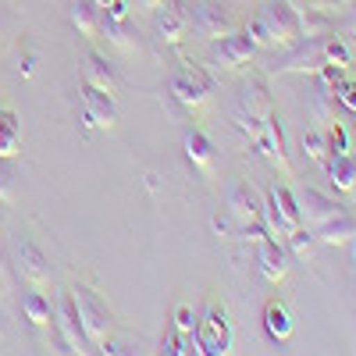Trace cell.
Listing matches in <instances>:
<instances>
[{
    "instance_id": "6",
    "label": "cell",
    "mask_w": 356,
    "mask_h": 356,
    "mask_svg": "<svg viewBox=\"0 0 356 356\" xmlns=\"http://www.w3.org/2000/svg\"><path fill=\"white\" fill-rule=\"evenodd\" d=\"M321 68H328V61H324V36L300 40L296 47H289L282 61L271 65V72H278V75H317Z\"/></svg>"
},
{
    "instance_id": "36",
    "label": "cell",
    "mask_w": 356,
    "mask_h": 356,
    "mask_svg": "<svg viewBox=\"0 0 356 356\" xmlns=\"http://www.w3.org/2000/svg\"><path fill=\"white\" fill-rule=\"evenodd\" d=\"M161 4H164V0H129V8H136L139 15H154Z\"/></svg>"
},
{
    "instance_id": "3",
    "label": "cell",
    "mask_w": 356,
    "mask_h": 356,
    "mask_svg": "<svg viewBox=\"0 0 356 356\" xmlns=\"http://www.w3.org/2000/svg\"><path fill=\"white\" fill-rule=\"evenodd\" d=\"M72 303H75V314H79V324H82V335H86L89 349H100L107 342V324H111V314H107L104 300L89 285H75Z\"/></svg>"
},
{
    "instance_id": "13",
    "label": "cell",
    "mask_w": 356,
    "mask_h": 356,
    "mask_svg": "<svg viewBox=\"0 0 356 356\" xmlns=\"http://www.w3.org/2000/svg\"><path fill=\"white\" fill-rule=\"evenodd\" d=\"M289 250H285V243H275V239H264L260 243V250H257V267H260V275L271 282V285H278V282H285L289 278Z\"/></svg>"
},
{
    "instance_id": "41",
    "label": "cell",
    "mask_w": 356,
    "mask_h": 356,
    "mask_svg": "<svg viewBox=\"0 0 356 356\" xmlns=\"http://www.w3.org/2000/svg\"><path fill=\"white\" fill-rule=\"evenodd\" d=\"M0 342H4V328H0Z\"/></svg>"
},
{
    "instance_id": "28",
    "label": "cell",
    "mask_w": 356,
    "mask_h": 356,
    "mask_svg": "<svg viewBox=\"0 0 356 356\" xmlns=\"http://www.w3.org/2000/svg\"><path fill=\"white\" fill-rule=\"evenodd\" d=\"M335 100H339L349 114H356V79L339 75V82H335Z\"/></svg>"
},
{
    "instance_id": "5",
    "label": "cell",
    "mask_w": 356,
    "mask_h": 356,
    "mask_svg": "<svg viewBox=\"0 0 356 356\" xmlns=\"http://www.w3.org/2000/svg\"><path fill=\"white\" fill-rule=\"evenodd\" d=\"M11 260H15V271L25 285L43 289V292L50 289V260L33 239H15L11 243Z\"/></svg>"
},
{
    "instance_id": "26",
    "label": "cell",
    "mask_w": 356,
    "mask_h": 356,
    "mask_svg": "<svg viewBox=\"0 0 356 356\" xmlns=\"http://www.w3.org/2000/svg\"><path fill=\"white\" fill-rule=\"evenodd\" d=\"M317 246H321V243H317V235H314V228H307V225H300V228H296L289 239H285L289 257H300V260H310Z\"/></svg>"
},
{
    "instance_id": "37",
    "label": "cell",
    "mask_w": 356,
    "mask_h": 356,
    "mask_svg": "<svg viewBox=\"0 0 356 356\" xmlns=\"http://www.w3.org/2000/svg\"><path fill=\"white\" fill-rule=\"evenodd\" d=\"M8 289V257H4V246H0V292Z\"/></svg>"
},
{
    "instance_id": "20",
    "label": "cell",
    "mask_w": 356,
    "mask_h": 356,
    "mask_svg": "<svg viewBox=\"0 0 356 356\" xmlns=\"http://www.w3.org/2000/svg\"><path fill=\"white\" fill-rule=\"evenodd\" d=\"M100 33L107 36V43L122 54H136L139 50V36L132 33L129 18H100Z\"/></svg>"
},
{
    "instance_id": "15",
    "label": "cell",
    "mask_w": 356,
    "mask_h": 356,
    "mask_svg": "<svg viewBox=\"0 0 356 356\" xmlns=\"http://www.w3.org/2000/svg\"><path fill=\"white\" fill-rule=\"evenodd\" d=\"M57 332H61V342L68 346V353H89V342L82 335V324H79L72 296H65V300L57 303Z\"/></svg>"
},
{
    "instance_id": "35",
    "label": "cell",
    "mask_w": 356,
    "mask_h": 356,
    "mask_svg": "<svg viewBox=\"0 0 356 356\" xmlns=\"http://www.w3.org/2000/svg\"><path fill=\"white\" fill-rule=\"evenodd\" d=\"M132 8H129V0H114V4H107V18H129Z\"/></svg>"
},
{
    "instance_id": "12",
    "label": "cell",
    "mask_w": 356,
    "mask_h": 356,
    "mask_svg": "<svg viewBox=\"0 0 356 356\" xmlns=\"http://www.w3.org/2000/svg\"><path fill=\"white\" fill-rule=\"evenodd\" d=\"M154 18H157V33H161L164 43H182L193 29V15L182 0H164L154 11Z\"/></svg>"
},
{
    "instance_id": "2",
    "label": "cell",
    "mask_w": 356,
    "mask_h": 356,
    "mask_svg": "<svg viewBox=\"0 0 356 356\" xmlns=\"http://www.w3.org/2000/svg\"><path fill=\"white\" fill-rule=\"evenodd\" d=\"M257 18L267 29V40H271V50H289L303 40L300 33V8L292 0H267V4L257 11Z\"/></svg>"
},
{
    "instance_id": "33",
    "label": "cell",
    "mask_w": 356,
    "mask_h": 356,
    "mask_svg": "<svg viewBox=\"0 0 356 356\" xmlns=\"http://www.w3.org/2000/svg\"><path fill=\"white\" fill-rule=\"evenodd\" d=\"M0 129H8V132H22L18 114H15V111H8V107H0Z\"/></svg>"
},
{
    "instance_id": "4",
    "label": "cell",
    "mask_w": 356,
    "mask_h": 356,
    "mask_svg": "<svg viewBox=\"0 0 356 356\" xmlns=\"http://www.w3.org/2000/svg\"><path fill=\"white\" fill-rule=\"evenodd\" d=\"M186 68L182 72H175L171 75V97L182 104L186 111H193V114H203L207 111V104H211V89H214V79L207 75V72H200L196 65L189 68V61H182Z\"/></svg>"
},
{
    "instance_id": "32",
    "label": "cell",
    "mask_w": 356,
    "mask_h": 356,
    "mask_svg": "<svg viewBox=\"0 0 356 356\" xmlns=\"http://www.w3.org/2000/svg\"><path fill=\"white\" fill-rule=\"evenodd\" d=\"M349 4H356V0H314L310 8H317V11H324V15H332V11H346Z\"/></svg>"
},
{
    "instance_id": "16",
    "label": "cell",
    "mask_w": 356,
    "mask_h": 356,
    "mask_svg": "<svg viewBox=\"0 0 356 356\" xmlns=\"http://www.w3.org/2000/svg\"><path fill=\"white\" fill-rule=\"evenodd\" d=\"M264 332H267L271 342H289L292 339L296 321H292V310L282 300H267V307H264Z\"/></svg>"
},
{
    "instance_id": "22",
    "label": "cell",
    "mask_w": 356,
    "mask_h": 356,
    "mask_svg": "<svg viewBox=\"0 0 356 356\" xmlns=\"http://www.w3.org/2000/svg\"><path fill=\"white\" fill-rule=\"evenodd\" d=\"M68 18H72V25L79 29V36H86V40H97V36H100V15H97L93 0H72Z\"/></svg>"
},
{
    "instance_id": "38",
    "label": "cell",
    "mask_w": 356,
    "mask_h": 356,
    "mask_svg": "<svg viewBox=\"0 0 356 356\" xmlns=\"http://www.w3.org/2000/svg\"><path fill=\"white\" fill-rule=\"evenodd\" d=\"M214 232L221 235V239H235V235H232V228H228V221H221V218H214Z\"/></svg>"
},
{
    "instance_id": "10",
    "label": "cell",
    "mask_w": 356,
    "mask_h": 356,
    "mask_svg": "<svg viewBox=\"0 0 356 356\" xmlns=\"http://www.w3.org/2000/svg\"><path fill=\"white\" fill-rule=\"evenodd\" d=\"M82 122H86V129L111 132L118 125V104H114V97L86 82L82 86Z\"/></svg>"
},
{
    "instance_id": "14",
    "label": "cell",
    "mask_w": 356,
    "mask_h": 356,
    "mask_svg": "<svg viewBox=\"0 0 356 356\" xmlns=\"http://www.w3.org/2000/svg\"><path fill=\"white\" fill-rule=\"evenodd\" d=\"M296 200H300V218H303L307 228H321L324 221H332L335 214H342V207L332 196L317 193V189H307L303 196H296Z\"/></svg>"
},
{
    "instance_id": "18",
    "label": "cell",
    "mask_w": 356,
    "mask_h": 356,
    "mask_svg": "<svg viewBox=\"0 0 356 356\" xmlns=\"http://www.w3.org/2000/svg\"><path fill=\"white\" fill-rule=\"evenodd\" d=\"M314 235H317L321 246H349V243L356 239V218H349V214L342 211V214H335L332 221H324L321 228H314Z\"/></svg>"
},
{
    "instance_id": "31",
    "label": "cell",
    "mask_w": 356,
    "mask_h": 356,
    "mask_svg": "<svg viewBox=\"0 0 356 356\" xmlns=\"http://www.w3.org/2000/svg\"><path fill=\"white\" fill-rule=\"evenodd\" d=\"M11 200H15V178L4 164H0V203H11Z\"/></svg>"
},
{
    "instance_id": "21",
    "label": "cell",
    "mask_w": 356,
    "mask_h": 356,
    "mask_svg": "<svg viewBox=\"0 0 356 356\" xmlns=\"http://www.w3.org/2000/svg\"><path fill=\"white\" fill-rule=\"evenodd\" d=\"M86 82L104 89V93H111V97H118V72H114V65L107 61V57H100V54H89L86 57Z\"/></svg>"
},
{
    "instance_id": "34",
    "label": "cell",
    "mask_w": 356,
    "mask_h": 356,
    "mask_svg": "<svg viewBox=\"0 0 356 356\" xmlns=\"http://www.w3.org/2000/svg\"><path fill=\"white\" fill-rule=\"evenodd\" d=\"M339 33H342V36H356V4L346 8V18H342V25H339Z\"/></svg>"
},
{
    "instance_id": "29",
    "label": "cell",
    "mask_w": 356,
    "mask_h": 356,
    "mask_svg": "<svg viewBox=\"0 0 356 356\" xmlns=\"http://www.w3.org/2000/svg\"><path fill=\"white\" fill-rule=\"evenodd\" d=\"M18 150H22V132H8V129H0V161L18 157Z\"/></svg>"
},
{
    "instance_id": "19",
    "label": "cell",
    "mask_w": 356,
    "mask_h": 356,
    "mask_svg": "<svg viewBox=\"0 0 356 356\" xmlns=\"http://www.w3.org/2000/svg\"><path fill=\"white\" fill-rule=\"evenodd\" d=\"M186 157H189V164H193L196 171L211 175V171H214V157H218V150H214V143L207 139L200 129H193V132H186Z\"/></svg>"
},
{
    "instance_id": "17",
    "label": "cell",
    "mask_w": 356,
    "mask_h": 356,
    "mask_svg": "<svg viewBox=\"0 0 356 356\" xmlns=\"http://www.w3.org/2000/svg\"><path fill=\"white\" fill-rule=\"evenodd\" d=\"M257 150L271 161L275 168H282L285 175H289V157H285V139H282V125H278V118L271 114L267 118V125H264V132L257 136Z\"/></svg>"
},
{
    "instance_id": "27",
    "label": "cell",
    "mask_w": 356,
    "mask_h": 356,
    "mask_svg": "<svg viewBox=\"0 0 356 356\" xmlns=\"http://www.w3.org/2000/svg\"><path fill=\"white\" fill-rule=\"evenodd\" d=\"M300 146H303V157H310V161H317V164L328 161V139H324V129L303 132V136H300Z\"/></svg>"
},
{
    "instance_id": "25",
    "label": "cell",
    "mask_w": 356,
    "mask_h": 356,
    "mask_svg": "<svg viewBox=\"0 0 356 356\" xmlns=\"http://www.w3.org/2000/svg\"><path fill=\"white\" fill-rule=\"evenodd\" d=\"M22 310H25V317L36 324V328H47L50 324V300H47V292L43 289H33L22 300Z\"/></svg>"
},
{
    "instance_id": "40",
    "label": "cell",
    "mask_w": 356,
    "mask_h": 356,
    "mask_svg": "<svg viewBox=\"0 0 356 356\" xmlns=\"http://www.w3.org/2000/svg\"><path fill=\"white\" fill-rule=\"evenodd\" d=\"M349 246H353V264H356V239H353V243H349Z\"/></svg>"
},
{
    "instance_id": "1",
    "label": "cell",
    "mask_w": 356,
    "mask_h": 356,
    "mask_svg": "<svg viewBox=\"0 0 356 356\" xmlns=\"http://www.w3.org/2000/svg\"><path fill=\"white\" fill-rule=\"evenodd\" d=\"M271 114H275V107H271V97H267L264 82L243 86L239 97L232 100V122H235V129L246 132L253 143L264 132V125H267V118H271Z\"/></svg>"
},
{
    "instance_id": "39",
    "label": "cell",
    "mask_w": 356,
    "mask_h": 356,
    "mask_svg": "<svg viewBox=\"0 0 356 356\" xmlns=\"http://www.w3.org/2000/svg\"><path fill=\"white\" fill-rule=\"evenodd\" d=\"M93 4H97V8H107V4H114V0H93Z\"/></svg>"
},
{
    "instance_id": "8",
    "label": "cell",
    "mask_w": 356,
    "mask_h": 356,
    "mask_svg": "<svg viewBox=\"0 0 356 356\" xmlns=\"http://www.w3.org/2000/svg\"><path fill=\"white\" fill-rule=\"evenodd\" d=\"M196 353H228L232 346V332H228V317L225 307L211 303L207 307V317L196 321Z\"/></svg>"
},
{
    "instance_id": "24",
    "label": "cell",
    "mask_w": 356,
    "mask_h": 356,
    "mask_svg": "<svg viewBox=\"0 0 356 356\" xmlns=\"http://www.w3.org/2000/svg\"><path fill=\"white\" fill-rule=\"evenodd\" d=\"M267 200H271L278 211L285 214V221H289L292 228H300V225H303V218H300V200H296V193H292L289 186H275L271 193H267Z\"/></svg>"
},
{
    "instance_id": "30",
    "label": "cell",
    "mask_w": 356,
    "mask_h": 356,
    "mask_svg": "<svg viewBox=\"0 0 356 356\" xmlns=\"http://www.w3.org/2000/svg\"><path fill=\"white\" fill-rule=\"evenodd\" d=\"M175 328L182 332V335H193V332H196V314H193L189 307H178V310H175Z\"/></svg>"
},
{
    "instance_id": "23",
    "label": "cell",
    "mask_w": 356,
    "mask_h": 356,
    "mask_svg": "<svg viewBox=\"0 0 356 356\" xmlns=\"http://www.w3.org/2000/svg\"><path fill=\"white\" fill-rule=\"evenodd\" d=\"M324 171H328V178H332L335 189H342V193H353V189H356V161H353L349 154H342V157H332V154H328V161H324Z\"/></svg>"
},
{
    "instance_id": "11",
    "label": "cell",
    "mask_w": 356,
    "mask_h": 356,
    "mask_svg": "<svg viewBox=\"0 0 356 356\" xmlns=\"http://www.w3.org/2000/svg\"><path fill=\"white\" fill-rule=\"evenodd\" d=\"M228 218L235 225H264V200L253 186L235 182L228 189Z\"/></svg>"
},
{
    "instance_id": "9",
    "label": "cell",
    "mask_w": 356,
    "mask_h": 356,
    "mask_svg": "<svg viewBox=\"0 0 356 356\" xmlns=\"http://www.w3.org/2000/svg\"><path fill=\"white\" fill-rule=\"evenodd\" d=\"M193 25H196V33L203 36V40H225V36H232L235 29V18H232V11L221 4V0H200L196 4V11H193Z\"/></svg>"
},
{
    "instance_id": "7",
    "label": "cell",
    "mask_w": 356,
    "mask_h": 356,
    "mask_svg": "<svg viewBox=\"0 0 356 356\" xmlns=\"http://www.w3.org/2000/svg\"><path fill=\"white\" fill-rule=\"evenodd\" d=\"M253 54H257V43L250 36L232 33L225 40H214V47H211V68L214 72H243L253 61Z\"/></svg>"
}]
</instances>
